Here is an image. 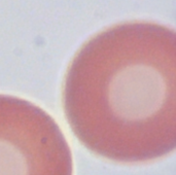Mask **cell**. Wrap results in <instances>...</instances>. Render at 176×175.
I'll return each instance as SVG.
<instances>
[{"instance_id":"1","label":"cell","mask_w":176,"mask_h":175,"mask_svg":"<svg viewBox=\"0 0 176 175\" xmlns=\"http://www.w3.org/2000/svg\"><path fill=\"white\" fill-rule=\"evenodd\" d=\"M176 35L128 22L90 38L63 82V108L80 143L110 161L158 160L176 145Z\"/></svg>"},{"instance_id":"2","label":"cell","mask_w":176,"mask_h":175,"mask_svg":"<svg viewBox=\"0 0 176 175\" xmlns=\"http://www.w3.org/2000/svg\"><path fill=\"white\" fill-rule=\"evenodd\" d=\"M70 147L48 113L0 95V175H72Z\"/></svg>"}]
</instances>
